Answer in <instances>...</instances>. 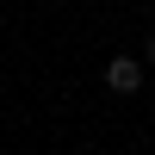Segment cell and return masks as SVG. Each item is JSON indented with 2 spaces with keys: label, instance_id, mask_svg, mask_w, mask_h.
<instances>
[{
  "label": "cell",
  "instance_id": "cell-1",
  "mask_svg": "<svg viewBox=\"0 0 155 155\" xmlns=\"http://www.w3.org/2000/svg\"><path fill=\"white\" fill-rule=\"evenodd\" d=\"M106 87H112V93H137V87H143V62L112 56V62H106Z\"/></svg>",
  "mask_w": 155,
  "mask_h": 155
},
{
  "label": "cell",
  "instance_id": "cell-2",
  "mask_svg": "<svg viewBox=\"0 0 155 155\" xmlns=\"http://www.w3.org/2000/svg\"><path fill=\"white\" fill-rule=\"evenodd\" d=\"M143 62H149V68H155V37H149V50H143Z\"/></svg>",
  "mask_w": 155,
  "mask_h": 155
}]
</instances>
